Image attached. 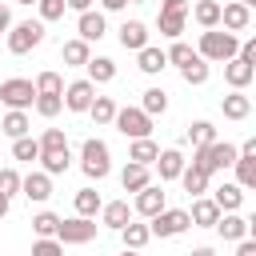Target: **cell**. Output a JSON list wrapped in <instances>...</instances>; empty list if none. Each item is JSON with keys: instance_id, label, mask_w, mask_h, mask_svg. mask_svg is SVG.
<instances>
[{"instance_id": "39", "label": "cell", "mask_w": 256, "mask_h": 256, "mask_svg": "<svg viewBox=\"0 0 256 256\" xmlns=\"http://www.w3.org/2000/svg\"><path fill=\"white\" fill-rule=\"evenodd\" d=\"M208 76H212V68H208V60H192V64H184L180 68V80L184 84H192V88H200V84H208Z\"/></svg>"}, {"instance_id": "34", "label": "cell", "mask_w": 256, "mask_h": 256, "mask_svg": "<svg viewBox=\"0 0 256 256\" xmlns=\"http://www.w3.org/2000/svg\"><path fill=\"white\" fill-rule=\"evenodd\" d=\"M32 84H36V96H64V76L56 68H44Z\"/></svg>"}, {"instance_id": "26", "label": "cell", "mask_w": 256, "mask_h": 256, "mask_svg": "<svg viewBox=\"0 0 256 256\" xmlns=\"http://www.w3.org/2000/svg\"><path fill=\"white\" fill-rule=\"evenodd\" d=\"M84 72H88L92 84H112V80H116V60H112V56H88Z\"/></svg>"}, {"instance_id": "24", "label": "cell", "mask_w": 256, "mask_h": 256, "mask_svg": "<svg viewBox=\"0 0 256 256\" xmlns=\"http://www.w3.org/2000/svg\"><path fill=\"white\" fill-rule=\"evenodd\" d=\"M136 68H140L144 76H160V72L168 68V56H164V48H156V44H144V48L136 52Z\"/></svg>"}, {"instance_id": "5", "label": "cell", "mask_w": 256, "mask_h": 256, "mask_svg": "<svg viewBox=\"0 0 256 256\" xmlns=\"http://www.w3.org/2000/svg\"><path fill=\"white\" fill-rule=\"evenodd\" d=\"M112 128L128 140H140V136H152V116L140 108V104H128V108H116L112 116Z\"/></svg>"}, {"instance_id": "43", "label": "cell", "mask_w": 256, "mask_h": 256, "mask_svg": "<svg viewBox=\"0 0 256 256\" xmlns=\"http://www.w3.org/2000/svg\"><path fill=\"white\" fill-rule=\"evenodd\" d=\"M56 228H60V216L56 212H36L32 216V232L36 236H56Z\"/></svg>"}, {"instance_id": "37", "label": "cell", "mask_w": 256, "mask_h": 256, "mask_svg": "<svg viewBox=\"0 0 256 256\" xmlns=\"http://www.w3.org/2000/svg\"><path fill=\"white\" fill-rule=\"evenodd\" d=\"M120 240H124V248H144L148 240H152V232H148V224H140V220H128L124 228H120Z\"/></svg>"}, {"instance_id": "48", "label": "cell", "mask_w": 256, "mask_h": 256, "mask_svg": "<svg viewBox=\"0 0 256 256\" xmlns=\"http://www.w3.org/2000/svg\"><path fill=\"white\" fill-rule=\"evenodd\" d=\"M236 56H240V60H248V64H256V36H244Z\"/></svg>"}, {"instance_id": "7", "label": "cell", "mask_w": 256, "mask_h": 256, "mask_svg": "<svg viewBox=\"0 0 256 256\" xmlns=\"http://www.w3.org/2000/svg\"><path fill=\"white\" fill-rule=\"evenodd\" d=\"M96 232H100L96 216H68V220H60L56 240H60L64 248H68V244H92V240H96Z\"/></svg>"}, {"instance_id": "49", "label": "cell", "mask_w": 256, "mask_h": 256, "mask_svg": "<svg viewBox=\"0 0 256 256\" xmlns=\"http://www.w3.org/2000/svg\"><path fill=\"white\" fill-rule=\"evenodd\" d=\"M236 256H256V240H252V236L236 240Z\"/></svg>"}, {"instance_id": "27", "label": "cell", "mask_w": 256, "mask_h": 256, "mask_svg": "<svg viewBox=\"0 0 256 256\" xmlns=\"http://www.w3.org/2000/svg\"><path fill=\"white\" fill-rule=\"evenodd\" d=\"M0 132H4L8 140H16V136H28V132H32V120H28V112H20V108H8V112L0 116Z\"/></svg>"}, {"instance_id": "2", "label": "cell", "mask_w": 256, "mask_h": 256, "mask_svg": "<svg viewBox=\"0 0 256 256\" xmlns=\"http://www.w3.org/2000/svg\"><path fill=\"white\" fill-rule=\"evenodd\" d=\"M4 44L12 56H28L32 48L44 44V20H12V28L4 32Z\"/></svg>"}, {"instance_id": "41", "label": "cell", "mask_w": 256, "mask_h": 256, "mask_svg": "<svg viewBox=\"0 0 256 256\" xmlns=\"http://www.w3.org/2000/svg\"><path fill=\"white\" fill-rule=\"evenodd\" d=\"M32 108H36V116L56 120V116L64 112V96H36V100H32Z\"/></svg>"}, {"instance_id": "12", "label": "cell", "mask_w": 256, "mask_h": 256, "mask_svg": "<svg viewBox=\"0 0 256 256\" xmlns=\"http://www.w3.org/2000/svg\"><path fill=\"white\" fill-rule=\"evenodd\" d=\"M220 28L224 32H248L252 28V8H244L240 0H228V4H220Z\"/></svg>"}, {"instance_id": "47", "label": "cell", "mask_w": 256, "mask_h": 256, "mask_svg": "<svg viewBox=\"0 0 256 256\" xmlns=\"http://www.w3.org/2000/svg\"><path fill=\"white\" fill-rule=\"evenodd\" d=\"M0 192H4L8 200H12L16 192H20V172H16L12 164H8V168H0Z\"/></svg>"}, {"instance_id": "56", "label": "cell", "mask_w": 256, "mask_h": 256, "mask_svg": "<svg viewBox=\"0 0 256 256\" xmlns=\"http://www.w3.org/2000/svg\"><path fill=\"white\" fill-rule=\"evenodd\" d=\"M240 4H244V8H256V0H240Z\"/></svg>"}, {"instance_id": "30", "label": "cell", "mask_w": 256, "mask_h": 256, "mask_svg": "<svg viewBox=\"0 0 256 256\" xmlns=\"http://www.w3.org/2000/svg\"><path fill=\"white\" fill-rule=\"evenodd\" d=\"M188 16L200 24V28H220V0H196L188 8Z\"/></svg>"}, {"instance_id": "28", "label": "cell", "mask_w": 256, "mask_h": 256, "mask_svg": "<svg viewBox=\"0 0 256 256\" xmlns=\"http://www.w3.org/2000/svg\"><path fill=\"white\" fill-rule=\"evenodd\" d=\"M120 184H124V192H140L144 184H152V168H148V164H132V160H128V164L120 168Z\"/></svg>"}, {"instance_id": "54", "label": "cell", "mask_w": 256, "mask_h": 256, "mask_svg": "<svg viewBox=\"0 0 256 256\" xmlns=\"http://www.w3.org/2000/svg\"><path fill=\"white\" fill-rule=\"evenodd\" d=\"M8 208H12V200H8V196H4V192H0V220H4V216H8Z\"/></svg>"}, {"instance_id": "57", "label": "cell", "mask_w": 256, "mask_h": 256, "mask_svg": "<svg viewBox=\"0 0 256 256\" xmlns=\"http://www.w3.org/2000/svg\"><path fill=\"white\" fill-rule=\"evenodd\" d=\"M16 4H28V8H32V4H36V0H16Z\"/></svg>"}, {"instance_id": "31", "label": "cell", "mask_w": 256, "mask_h": 256, "mask_svg": "<svg viewBox=\"0 0 256 256\" xmlns=\"http://www.w3.org/2000/svg\"><path fill=\"white\" fill-rule=\"evenodd\" d=\"M156 156H160V144H156L152 136H140V140L128 144V160H132V164H148V168H152Z\"/></svg>"}, {"instance_id": "38", "label": "cell", "mask_w": 256, "mask_h": 256, "mask_svg": "<svg viewBox=\"0 0 256 256\" xmlns=\"http://www.w3.org/2000/svg\"><path fill=\"white\" fill-rule=\"evenodd\" d=\"M184 140H192V148H204V144L216 140V124L212 120H192L188 132H184Z\"/></svg>"}, {"instance_id": "55", "label": "cell", "mask_w": 256, "mask_h": 256, "mask_svg": "<svg viewBox=\"0 0 256 256\" xmlns=\"http://www.w3.org/2000/svg\"><path fill=\"white\" fill-rule=\"evenodd\" d=\"M120 256H140V252H136V248H124V252H120Z\"/></svg>"}, {"instance_id": "45", "label": "cell", "mask_w": 256, "mask_h": 256, "mask_svg": "<svg viewBox=\"0 0 256 256\" xmlns=\"http://www.w3.org/2000/svg\"><path fill=\"white\" fill-rule=\"evenodd\" d=\"M60 148H68L64 128H44V136H40V152H60Z\"/></svg>"}, {"instance_id": "14", "label": "cell", "mask_w": 256, "mask_h": 256, "mask_svg": "<svg viewBox=\"0 0 256 256\" xmlns=\"http://www.w3.org/2000/svg\"><path fill=\"white\" fill-rule=\"evenodd\" d=\"M184 152L180 148H160V156L152 160V168H156V176H160V184H172V180H180V172H184Z\"/></svg>"}, {"instance_id": "25", "label": "cell", "mask_w": 256, "mask_h": 256, "mask_svg": "<svg viewBox=\"0 0 256 256\" xmlns=\"http://www.w3.org/2000/svg\"><path fill=\"white\" fill-rule=\"evenodd\" d=\"M88 56H92V44H88V40H80V36H72V40H64V44H60V60H64L68 68H84V64H88Z\"/></svg>"}, {"instance_id": "46", "label": "cell", "mask_w": 256, "mask_h": 256, "mask_svg": "<svg viewBox=\"0 0 256 256\" xmlns=\"http://www.w3.org/2000/svg\"><path fill=\"white\" fill-rule=\"evenodd\" d=\"M32 256H64V244H60L56 236H36Z\"/></svg>"}, {"instance_id": "8", "label": "cell", "mask_w": 256, "mask_h": 256, "mask_svg": "<svg viewBox=\"0 0 256 256\" xmlns=\"http://www.w3.org/2000/svg\"><path fill=\"white\" fill-rule=\"evenodd\" d=\"M32 100H36V84H32V80H24V76H8V80L0 84V104H4V108H20V112H28Z\"/></svg>"}, {"instance_id": "3", "label": "cell", "mask_w": 256, "mask_h": 256, "mask_svg": "<svg viewBox=\"0 0 256 256\" xmlns=\"http://www.w3.org/2000/svg\"><path fill=\"white\" fill-rule=\"evenodd\" d=\"M80 172H84L88 180H96V184L112 172V152H108V144H104L100 136H88V140L80 144Z\"/></svg>"}, {"instance_id": "50", "label": "cell", "mask_w": 256, "mask_h": 256, "mask_svg": "<svg viewBox=\"0 0 256 256\" xmlns=\"http://www.w3.org/2000/svg\"><path fill=\"white\" fill-rule=\"evenodd\" d=\"M8 28H12V8H8V4H0V36H4Z\"/></svg>"}, {"instance_id": "10", "label": "cell", "mask_w": 256, "mask_h": 256, "mask_svg": "<svg viewBox=\"0 0 256 256\" xmlns=\"http://www.w3.org/2000/svg\"><path fill=\"white\" fill-rule=\"evenodd\" d=\"M136 200H132V212L140 216V220H152L160 208H168V192H164V184H144L140 192H132Z\"/></svg>"}, {"instance_id": "51", "label": "cell", "mask_w": 256, "mask_h": 256, "mask_svg": "<svg viewBox=\"0 0 256 256\" xmlns=\"http://www.w3.org/2000/svg\"><path fill=\"white\" fill-rule=\"evenodd\" d=\"M128 0H100V12H120Z\"/></svg>"}, {"instance_id": "33", "label": "cell", "mask_w": 256, "mask_h": 256, "mask_svg": "<svg viewBox=\"0 0 256 256\" xmlns=\"http://www.w3.org/2000/svg\"><path fill=\"white\" fill-rule=\"evenodd\" d=\"M116 108H120V104H116L112 96H92L88 116L96 120V128H108V124H112V116H116Z\"/></svg>"}, {"instance_id": "53", "label": "cell", "mask_w": 256, "mask_h": 256, "mask_svg": "<svg viewBox=\"0 0 256 256\" xmlns=\"http://www.w3.org/2000/svg\"><path fill=\"white\" fill-rule=\"evenodd\" d=\"M188 256H216V248H208V244H200V248H192Z\"/></svg>"}, {"instance_id": "18", "label": "cell", "mask_w": 256, "mask_h": 256, "mask_svg": "<svg viewBox=\"0 0 256 256\" xmlns=\"http://www.w3.org/2000/svg\"><path fill=\"white\" fill-rule=\"evenodd\" d=\"M220 220V208H216V200L204 192V196H192V208H188V224L192 228H212Z\"/></svg>"}, {"instance_id": "42", "label": "cell", "mask_w": 256, "mask_h": 256, "mask_svg": "<svg viewBox=\"0 0 256 256\" xmlns=\"http://www.w3.org/2000/svg\"><path fill=\"white\" fill-rule=\"evenodd\" d=\"M164 56H168V64L184 68V64H192V60H196V48H192V44H184V40H172V48H168Z\"/></svg>"}, {"instance_id": "11", "label": "cell", "mask_w": 256, "mask_h": 256, "mask_svg": "<svg viewBox=\"0 0 256 256\" xmlns=\"http://www.w3.org/2000/svg\"><path fill=\"white\" fill-rule=\"evenodd\" d=\"M232 168H236V184H240L244 192H248V188H256V140H252V136L236 148Z\"/></svg>"}, {"instance_id": "44", "label": "cell", "mask_w": 256, "mask_h": 256, "mask_svg": "<svg viewBox=\"0 0 256 256\" xmlns=\"http://www.w3.org/2000/svg\"><path fill=\"white\" fill-rule=\"evenodd\" d=\"M36 12H40L36 20H44V24H52V20H60V16L68 12V4H64V0H36Z\"/></svg>"}, {"instance_id": "58", "label": "cell", "mask_w": 256, "mask_h": 256, "mask_svg": "<svg viewBox=\"0 0 256 256\" xmlns=\"http://www.w3.org/2000/svg\"><path fill=\"white\" fill-rule=\"evenodd\" d=\"M132 4H140V0H132Z\"/></svg>"}, {"instance_id": "52", "label": "cell", "mask_w": 256, "mask_h": 256, "mask_svg": "<svg viewBox=\"0 0 256 256\" xmlns=\"http://www.w3.org/2000/svg\"><path fill=\"white\" fill-rule=\"evenodd\" d=\"M64 4H68L72 12H88V8H92V0H64Z\"/></svg>"}, {"instance_id": "15", "label": "cell", "mask_w": 256, "mask_h": 256, "mask_svg": "<svg viewBox=\"0 0 256 256\" xmlns=\"http://www.w3.org/2000/svg\"><path fill=\"white\" fill-rule=\"evenodd\" d=\"M20 196H28L32 204H48V200H52V176H48L44 168L20 176Z\"/></svg>"}, {"instance_id": "22", "label": "cell", "mask_w": 256, "mask_h": 256, "mask_svg": "<svg viewBox=\"0 0 256 256\" xmlns=\"http://www.w3.org/2000/svg\"><path fill=\"white\" fill-rule=\"evenodd\" d=\"M224 80H228V88H248L256 80V64L232 56V60H224Z\"/></svg>"}, {"instance_id": "40", "label": "cell", "mask_w": 256, "mask_h": 256, "mask_svg": "<svg viewBox=\"0 0 256 256\" xmlns=\"http://www.w3.org/2000/svg\"><path fill=\"white\" fill-rule=\"evenodd\" d=\"M36 156H40V140H36L32 132H28V136H16V140H12V160H24V164H32Z\"/></svg>"}, {"instance_id": "29", "label": "cell", "mask_w": 256, "mask_h": 256, "mask_svg": "<svg viewBox=\"0 0 256 256\" xmlns=\"http://www.w3.org/2000/svg\"><path fill=\"white\" fill-rule=\"evenodd\" d=\"M180 184H184V192H188V196H204V192H208V184H212V172H204V168H196V164H184Z\"/></svg>"}, {"instance_id": "16", "label": "cell", "mask_w": 256, "mask_h": 256, "mask_svg": "<svg viewBox=\"0 0 256 256\" xmlns=\"http://www.w3.org/2000/svg\"><path fill=\"white\" fill-rule=\"evenodd\" d=\"M228 244H236V240H244V236H252V220L248 216H240V212H220V220L212 224Z\"/></svg>"}, {"instance_id": "21", "label": "cell", "mask_w": 256, "mask_h": 256, "mask_svg": "<svg viewBox=\"0 0 256 256\" xmlns=\"http://www.w3.org/2000/svg\"><path fill=\"white\" fill-rule=\"evenodd\" d=\"M208 192H212V200H216L220 212H240L244 208V188L236 180H224L220 188H208Z\"/></svg>"}, {"instance_id": "1", "label": "cell", "mask_w": 256, "mask_h": 256, "mask_svg": "<svg viewBox=\"0 0 256 256\" xmlns=\"http://www.w3.org/2000/svg\"><path fill=\"white\" fill-rule=\"evenodd\" d=\"M240 52V36L236 32H224V28H204L200 40H196V56L208 60V64H224Z\"/></svg>"}, {"instance_id": "32", "label": "cell", "mask_w": 256, "mask_h": 256, "mask_svg": "<svg viewBox=\"0 0 256 256\" xmlns=\"http://www.w3.org/2000/svg\"><path fill=\"white\" fill-rule=\"evenodd\" d=\"M36 160H40V168H44L48 176H64V172L72 168V148H60V152H40Z\"/></svg>"}, {"instance_id": "19", "label": "cell", "mask_w": 256, "mask_h": 256, "mask_svg": "<svg viewBox=\"0 0 256 256\" xmlns=\"http://www.w3.org/2000/svg\"><path fill=\"white\" fill-rule=\"evenodd\" d=\"M96 216H100V228H112V232H120V228L132 220V204H128V200H104Z\"/></svg>"}, {"instance_id": "23", "label": "cell", "mask_w": 256, "mask_h": 256, "mask_svg": "<svg viewBox=\"0 0 256 256\" xmlns=\"http://www.w3.org/2000/svg\"><path fill=\"white\" fill-rule=\"evenodd\" d=\"M148 44V24L144 20H124L120 24V48L124 52H140Z\"/></svg>"}, {"instance_id": "4", "label": "cell", "mask_w": 256, "mask_h": 256, "mask_svg": "<svg viewBox=\"0 0 256 256\" xmlns=\"http://www.w3.org/2000/svg\"><path fill=\"white\" fill-rule=\"evenodd\" d=\"M232 160H236V144L212 140V144H204V148H192V160H188V164H196V168H204V172H224V168H232Z\"/></svg>"}, {"instance_id": "6", "label": "cell", "mask_w": 256, "mask_h": 256, "mask_svg": "<svg viewBox=\"0 0 256 256\" xmlns=\"http://www.w3.org/2000/svg\"><path fill=\"white\" fill-rule=\"evenodd\" d=\"M188 0H160V16H156V28L160 36L168 40H180L184 36V24H188Z\"/></svg>"}, {"instance_id": "36", "label": "cell", "mask_w": 256, "mask_h": 256, "mask_svg": "<svg viewBox=\"0 0 256 256\" xmlns=\"http://www.w3.org/2000/svg\"><path fill=\"white\" fill-rule=\"evenodd\" d=\"M100 204H104V200H100V192H96L92 184H88V188H80V192L72 196V208H76V216H96V212H100Z\"/></svg>"}, {"instance_id": "20", "label": "cell", "mask_w": 256, "mask_h": 256, "mask_svg": "<svg viewBox=\"0 0 256 256\" xmlns=\"http://www.w3.org/2000/svg\"><path fill=\"white\" fill-rule=\"evenodd\" d=\"M220 112H224V120H248L252 116V96L244 88H232L228 96H220Z\"/></svg>"}, {"instance_id": "35", "label": "cell", "mask_w": 256, "mask_h": 256, "mask_svg": "<svg viewBox=\"0 0 256 256\" xmlns=\"http://www.w3.org/2000/svg\"><path fill=\"white\" fill-rule=\"evenodd\" d=\"M140 108H144L152 120H156V116H164V112H168V92H164V88H156V84H152V88H144Z\"/></svg>"}, {"instance_id": "17", "label": "cell", "mask_w": 256, "mask_h": 256, "mask_svg": "<svg viewBox=\"0 0 256 256\" xmlns=\"http://www.w3.org/2000/svg\"><path fill=\"white\" fill-rule=\"evenodd\" d=\"M104 32H108V20H104L100 8H96V12H92V8H88V12H76V36H80V40L92 44V40H104Z\"/></svg>"}, {"instance_id": "9", "label": "cell", "mask_w": 256, "mask_h": 256, "mask_svg": "<svg viewBox=\"0 0 256 256\" xmlns=\"http://www.w3.org/2000/svg\"><path fill=\"white\" fill-rule=\"evenodd\" d=\"M184 228H188V208H160V212L148 220V232H152V236H160V240L180 236Z\"/></svg>"}, {"instance_id": "13", "label": "cell", "mask_w": 256, "mask_h": 256, "mask_svg": "<svg viewBox=\"0 0 256 256\" xmlns=\"http://www.w3.org/2000/svg\"><path fill=\"white\" fill-rule=\"evenodd\" d=\"M92 96H96V84H92L88 76H80V80L64 84V108H68V112H88Z\"/></svg>"}]
</instances>
